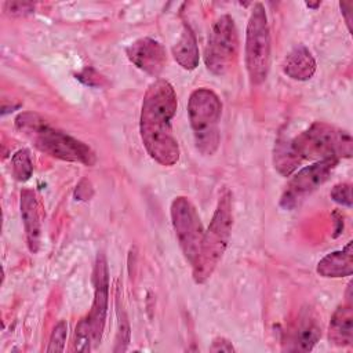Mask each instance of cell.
Here are the masks:
<instances>
[{"instance_id": "cell-1", "label": "cell", "mask_w": 353, "mask_h": 353, "mask_svg": "<svg viewBox=\"0 0 353 353\" xmlns=\"http://www.w3.org/2000/svg\"><path fill=\"white\" fill-rule=\"evenodd\" d=\"M176 94L164 79L153 81L142 101L139 132L148 154L161 165L171 167L179 160V146L172 131Z\"/></svg>"}, {"instance_id": "cell-2", "label": "cell", "mask_w": 353, "mask_h": 353, "mask_svg": "<svg viewBox=\"0 0 353 353\" xmlns=\"http://www.w3.org/2000/svg\"><path fill=\"white\" fill-rule=\"evenodd\" d=\"M17 128L23 132L43 153L72 163L94 165L95 153L84 142L51 127L44 119L34 113H22L15 120Z\"/></svg>"}, {"instance_id": "cell-3", "label": "cell", "mask_w": 353, "mask_h": 353, "mask_svg": "<svg viewBox=\"0 0 353 353\" xmlns=\"http://www.w3.org/2000/svg\"><path fill=\"white\" fill-rule=\"evenodd\" d=\"M232 226V193L229 190H225L218 200L212 219L207 230L204 232L197 258L192 265L193 280L197 284L205 283L222 259L230 239Z\"/></svg>"}, {"instance_id": "cell-4", "label": "cell", "mask_w": 353, "mask_h": 353, "mask_svg": "<svg viewBox=\"0 0 353 353\" xmlns=\"http://www.w3.org/2000/svg\"><path fill=\"white\" fill-rule=\"evenodd\" d=\"M222 103L219 97L210 88L194 90L188 102V114L197 150L211 156L219 146V120Z\"/></svg>"}, {"instance_id": "cell-5", "label": "cell", "mask_w": 353, "mask_h": 353, "mask_svg": "<svg viewBox=\"0 0 353 353\" xmlns=\"http://www.w3.org/2000/svg\"><path fill=\"white\" fill-rule=\"evenodd\" d=\"M295 150L303 160H338L352 156V137L347 131L331 124L316 121L295 138Z\"/></svg>"}, {"instance_id": "cell-6", "label": "cell", "mask_w": 353, "mask_h": 353, "mask_svg": "<svg viewBox=\"0 0 353 353\" xmlns=\"http://www.w3.org/2000/svg\"><path fill=\"white\" fill-rule=\"evenodd\" d=\"M270 29L262 3L252 6L245 30V66L252 84L265 81L270 66Z\"/></svg>"}, {"instance_id": "cell-7", "label": "cell", "mask_w": 353, "mask_h": 353, "mask_svg": "<svg viewBox=\"0 0 353 353\" xmlns=\"http://www.w3.org/2000/svg\"><path fill=\"white\" fill-rule=\"evenodd\" d=\"M239 54V33L230 15H221L212 25L204 50V63L216 76H222L234 65Z\"/></svg>"}, {"instance_id": "cell-8", "label": "cell", "mask_w": 353, "mask_h": 353, "mask_svg": "<svg viewBox=\"0 0 353 353\" xmlns=\"http://www.w3.org/2000/svg\"><path fill=\"white\" fill-rule=\"evenodd\" d=\"M171 222L178 244L185 259L193 265L204 236V229L196 207L185 196H178L171 203Z\"/></svg>"}, {"instance_id": "cell-9", "label": "cell", "mask_w": 353, "mask_h": 353, "mask_svg": "<svg viewBox=\"0 0 353 353\" xmlns=\"http://www.w3.org/2000/svg\"><path fill=\"white\" fill-rule=\"evenodd\" d=\"M338 160H319L299 170L288 182L280 204L287 210L298 204L301 199L323 185L336 167Z\"/></svg>"}, {"instance_id": "cell-10", "label": "cell", "mask_w": 353, "mask_h": 353, "mask_svg": "<svg viewBox=\"0 0 353 353\" xmlns=\"http://www.w3.org/2000/svg\"><path fill=\"white\" fill-rule=\"evenodd\" d=\"M109 303V272L108 263L103 254H98L94 266V301L88 314L84 317L87 321L94 343L98 345L102 338L106 313Z\"/></svg>"}, {"instance_id": "cell-11", "label": "cell", "mask_w": 353, "mask_h": 353, "mask_svg": "<svg viewBox=\"0 0 353 353\" xmlns=\"http://www.w3.org/2000/svg\"><path fill=\"white\" fill-rule=\"evenodd\" d=\"M125 54L138 69L152 76L160 74L167 62L165 48L160 41L150 37L135 40L127 47Z\"/></svg>"}, {"instance_id": "cell-12", "label": "cell", "mask_w": 353, "mask_h": 353, "mask_svg": "<svg viewBox=\"0 0 353 353\" xmlns=\"http://www.w3.org/2000/svg\"><path fill=\"white\" fill-rule=\"evenodd\" d=\"M21 216L26 234V244L30 252L36 254L40 247L41 237V216H40V205L37 197L33 190L22 189L19 199Z\"/></svg>"}, {"instance_id": "cell-13", "label": "cell", "mask_w": 353, "mask_h": 353, "mask_svg": "<svg viewBox=\"0 0 353 353\" xmlns=\"http://www.w3.org/2000/svg\"><path fill=\"white\" fill-rule=\"evenodd\" d=\"M321 336V327L319 325L317 317L312 309L305 307L299 317L296 327L292 332V350L298 352H309L317 343Z\"/></svg>"}, {"instance_id": "cell-14", "label": "cell", "mask_w": 353, "mask_h": 353, "mask_svg": "<svg viewBox=\"0 0 353 353\" xmlns=\"http://www.w3.org/2000/svg\"><path fill=\"white\" fill-rule=\"evenodd\" d=\"M353 241H349L341 251H334L327 254L317 263L316 272L328 279L346 277L353 273Z\"/></svg>"}, {"instance_id": "cell-15", "label": "cell", "mask_w": 353, "mask_h": 353, "mask_svg": "<svg viewBox=\"0 0 353 353\" xmlns=\"http://www.w3.org/2000/svg\"><path fill=\"white\" fill-rule=\"evenodd\" d=\"M283 72L292 80H309L316 72V61L312 52L302 44L292 48L283 62Z\"/></svg>"}, {"instance_id": "cell-16", "label": "cell", "mask_w": 353, "mask_h": 353, "mask_svg": "<svg viewBox=\"0 0 353 353\" xmlns=\"http://www.w3.org/2000/svg\"><path fill=\"white\" fill-rule=\"evenodd\" d=\"M328 339L335 346H349L353 341V310L352 305L339 306L330 321Z\"/></svg>"}, {"instance_id": "cell-17", "label": "cell", "mask_w": 353, "mask_h": 353, "mask_svg": "<svg viewBox=\"0 0 353 353\" xmlns=\"http://www.w3.org/2000/svg\"><path fill=\"white\" fill-rule=\"evenodd\" d=\"M172 55L175 61L186 70H193L199 65L200 55L196 36L188 23H185L179 39L172 47Z\"/></svg>"}, {"instance_id": "cell-18", "label": "cell", "mask_w": 353, "mask_h": 353, "mask_svg": "<svg viewBox=\"0 0 353 353\" xmlns=\"http://www.w3.org/2000/svg\"><path fill=\"white\" fill-rule=\"evenodd\" d=\"M273 164L277 172L284 176H290L302 164V159L295 150L291 139H277L273 152Z\"/></svg>"}, {"instance_id": "cell-19", "label": "cell", "mask_w": 353, "mask_h": 353, "mask_svg": "<svg viewBox=\"0 0 353 353\" xmlns=\"http://www.w3.org/2000/svg\"><path fill=\"white\" fill-rule=\"evenodd\" d=\"M12 175L15 176L17 181L25 182L32 176L33 172V164L30 160V154L26 149H19L14 156H12Z\"/></svg>"}, {"instance_id": "cell-20", "label": "cell", "mask_w": 353, "mask_h": 353, "mask_svg": "<svg viewBox=\"0 0 353 353\" xmlns=\"http://www.w3.org/2000/svg\"><path fill=\"white\" fill-rule=\"evenodd\" d=\"M92 345H95L94 343V338H92V332H91L87 321L83 317L79 321V324L76 325L72 347L76 352H90Z\"/></svg>"}, {"instance_id": "cell-21", "label": "cell", "mask_w": 353, "mask_h": 353, "mask_svg": "<svg viewBox=\"0 0 353 353\" xmlns=\"http://www.w3.org/2000/svg\"><path fill=\"white\" fill-rule=\"evenodd\" d=\"M66 335H68V324H66V321L61 320V321L54 327V330H52V332H51L47 352H48V353H59V352H62L63 347H65Z\"/></svg>"}, {"instance_id": "cell-22", "label": "cell", "mask_w": 353, "mask_h": 353, "mask_svg": "<svg viewBox=\"0 0 353 353\" xmlns=\"http://www.w3.org/2000/svg\"><path fill=\"white\" fill-rule=\"evenodd\" d=\"M352 189L349 183H336L332 189H331V199L342 205L346 207H352Z\"/></svg>"}, {"instance_id": "cell-23", "label": "cell", "mask_w": 353, "mask_h": 353, "mask_svg": "<svg viewBox=\"0 0 353 353\" xmlns=\"http://www.w3.org/2000/svg\"><path fill=\"white\" fill-rule=\"evenodd\" d=\"M34 10V4L28 1H7L4 4V11L12 17L26 15Z\"/></svg>"}, {"instance_id": "cell-24", "label": "cell", "mask_w": 353, "mask_h": 353, "mask_svg": "<svg viewBox=\"0 0 353 353\" xmlns=\"http://www.w3.org/2000/svg\"><path fill=\"white\" fill-rule=\"evenodd\" d=\"M236 349L233 347L232 342L228 341L226 338H222V336H218L212 341L211 346H210V352H226V353H232L234 352Z\"/></svg>"}, {"instance_id": "cell-25", "label": "cell", "mask_w": 353, "mask_h": 353, "mask_svg": "<svg viewBox=\"0 0 353 353\" xmlns=\"http://www.w3.org/2000/svg\"><path fill=\"white\" fill-rule=\"evenodd\" d=\"M339 7H341L342 15L345 17L347 29L350 32L352 30V7H353V4L350 1H342V3H339Z\"/></svg>"}, {"instance_id": "cell-26", "label": "cell", "mask_w": 353, "mask_h": 353, "mask_svg": "<svg viewBox=\"0 0 353 353\" xmlns=\"http://www.w3.org/2000/svg\"><path fill=\"white\" fill-rule=\"evenodd\" d=\"M306 6L310 7V8H317L320 6V1H317V3H306Z\"/></svg>"}]
</instances>
